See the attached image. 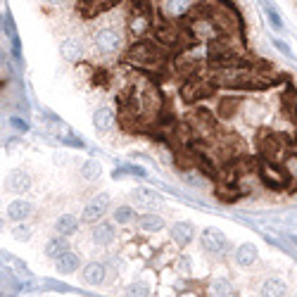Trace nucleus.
I'll list each match as a JSON object with an SVG mask.
<instances>
[{
	"label": "nucleus",
	"instance_id": "obj_1",
	"mask_svg": "<svg viewBox=\"0 0 297 297\" xmlns=\"http://www.w3.org/2000/svg\"><path fill=\"white\" fill-rule=\"evenodd\" d=\"M202 245H204V250H209L214 255H221V252L229 250V240H226V236L219 229H204Z\"/></svg>",
	"mask_w": 297,
	"mask_h": 297
},
{
	"label": "nucleus",
	"instance_id": "obj_2",
	"mask_svg": "<svg viewBox=\"0 0 297 297\" xmlns=\"http://www.w3.org/2000/svg\"><path fill=\"white\" fill-rule=\"evenodd\" d=\"M119 45H121V36L112 29H102L95 34V48L100 52H114Z\"/></svg>",
	"mask_w": 297,
	"mask_h": 297
},
{
	"label": "nucleus",
	"instance_id": "obj_3",
	"mask_svg": "<svg viewBox=\"0 0 297 297\" xmlns=\"http://www.w3.org/2000/svg\"><path fill=\"white\" fill-rule=\"evenodd\" d=\"M110 209V197L107 195H98L93 200V202H88L86 204V209H84V221H98L100 216H105V212Z\"/></svg>",
	"mask_w": 297,
	"mask_h": 297
},
{
	"label": "nucleus",
	"instance_id": "obj_4",
	"mask_svg": "<svg viewBox=\"0 0 297 297\" xmlns=\"http://www.w3.org/2000/svg\"><path fill=\"white\" fill-rule=\"evenodd\" d=\"M34 212V204L29 200H12L8 204V219L10 221H24L26 216H31Z\"/></svg>",
	"mask_w": 297,
	"mask_h": 297
},
{
	"label": "nucleus",
	"instance_id": "obj_5",
	"mask_svg": "<svg viewBox=\"0 0 297 297\" xmlns=\"http://www.w3.org/2000/svg\"><path fill=\"white\" fill-rule=\"evenodd\" d=\"M105 273H107L105 264L91 262V264H86V269H84V280L88 285H100L102 280H105Z\"/></svg>",
	"mask_w": 297,
	"mask_h": 297
},
{
	"label": "nucleus",
	"instance_id": "obj_6",
	"mask_svg": "<svg viewBox=\"0 0 297 297\" xmlns=\"http://www.w3.org/2000/svg\"><path fill=\"white\" fill-rule=\"evenodd\" d=\"M8 186H10V190H15V193H26V190L31 188V178H29L26 171H19V169L10 171Z\"/></svg>",
	"mask_w": 297,
	"mask_h": 297
},
{
	"label": "nucleus",
	"instance_id": "obj_7",
	"mask_svg": "<svg viewBox=\"0 0 297 297\" xmlns=\"http://www.w3.org/2000/svg\"><path fill=\"white\" fill-rule=\"evenodd\" d=\"M55 269L59 273H74L79 269V255H74L71 250H67L64 255H59L55 259Z\"/></svg>",
	"mask_w": 297,
	"mask_h": 297
},
{
	"label": "nucleus",
	"instance_id": "obj_8",
	"mask_svg": "<svg viewBox=\"0 0 297 297\" xmlns=\"http://www.w3.org/2000/svg\"><path fill=\"white\" fill-rule=\"evenodd\" d=\"M257 257H259V252H257V247L252 243H245V245H240L236 250V262L240 266H252L257 262Z\"/></svg>",
	"mask_w": 297,
	"mask_h": 297
},
{
	"label": "nucleus",
	"instance_id": "obj_9",
	"mask_svg": "<svg viewBox=\"0 0 297 297\" xmlns=\"http://www.w3.org/2000/svg\"><path fill=\"white\" fill-rule=\"evenodd\" d=\"M84 55V43L79 41V38H67V41L62 43V57L69 59V62H77L81 59Z\"/></svg>",
	"mask_w": 297,
	"mask_h": 297
},
{
	"label": "nucleus",
	"instance_id": "obj_10",
	"mask_svg": "<svg viewBox=\"0 0 297 297\" xmlns=\"http://www.w3.org/2000/svg\"><path fill=\"white\" fill-rule=\"evenodd\" d=\"M114 226L112 224H100V226H95L93 229V243L95 245H110L114 243Z\"/></svg>",
	"mask_w": 297,
	"mask_h": 297
},
{
	"label": "nucleus",
	"instance_id": "obj_11",
	"mask_svg": "<svg viewBox=\"0 0 297 297\" xmlns=\"http://www.w3.org/2000/svg\"><path fill=\"white\" fill-rule=\"evenodd\" d=\"M138 229L147 231V233H157L164 229V219L157 214H143V216H138Z\"/></svg>",
	"mask_w": 297,
	"mask_h": 297
},
{
	"label": "nucleus",
	"instance_id": "obj_12",
	"mask_svg": "<svg viewBox=\"0 0 297 297\" xmlns=\"http://www.w3.org/2000/svg\"><path fill=\"white\" fill-rule=\"evenodd\" d=\"M67 250H69V245H67V238L62 236V233H59V236H55V238L50 240V243L45 245V255L50 257V259H57V257H59V255H64Z\"/></svg>",
	"mask_w": 297,
	"mask_h": 297
},
{
	"label": "nucleus",
	"instance_id": "obj_13",
	"mask_svg": "<svg viewBox=\"0 0 297 297\" xmlns=\"http://www.w3.org/2000/svg\"><path fill=\"white\" fill-rule=\"evenodd\" d=\"M93 121L100 131H107V128L114 126V112H112L110 107H100V110H95Z\"/></svg>",
	"mask_w": 297,
	"mask_h": 297
},
{
	"label": "nucleus",
	"instance_id": "obj_14",
	"mask_svg": "<svg viewBox=\"0 0 297 297\" xmlns=\"http://www.w3.org/2000/svg\"><path fill=\"white\" fill-rule=\"evenodd\" d=\"M193 233H195V231H193V226H190V224H186V221H178V224H174V229H171L174 240H176V243H181V245L190 243Z\"/></svg>",
	"mask_w": 297,
	"mask_h": 297
},
{
	"label": "nucleus",
	"instance_id": "obj_15",
	"mask_svg": "<svg viewBox=\"0 0 297 297\" xmlns=\"http://www.w3.org/2000/svg\"><path fill=\"white\" fill-rule=\"evenodd\" d=\"M77 229H79V219L74 214H64V216H59L57 224H55V231L62 233V236H71Z\"/></svg>",
	"mask_w": 297,
	"mask_h": 297
},
{
	"label": "nucleus",
	"instance_id": "obj_16",
	"mask_svg": "<svg viewBox=\"0 0 297 297\" xmlns=\"http://www.w3.org/2000/svg\"><path fill=\"white\" fill-rule=\"evenodd\" d=\"M262 292L264 295H288V285L280 278H269L262 285Z\"/></svg>",
	"mask_w": 297,
	"mask_h": 297
},
{
	"label": "nucleus",
	"instance_id": "obj_17",
	"mask_svg": "<svg viewBox=\"0 0 297 297\" xmlns=\"http://www.w3.org/2000/svg\"><path fill=\"white\" fill-rule=\"evenodd\" d=\"M133 195H136V200L140 204H145V207H155V204H160V195L153 193V190H147V188H138Z\"/></svg>",
	"mask_w": 297,
	"mask_h": 297
},
{
	"label": "nucleus",
	"instance_id": "obj_18",
	"mask_svg": "<svg viewBox=\"0 0 297 297\" xmlns=\"http://www.w3.org/2000/svg\"><path fill=\"white\" fill-rule=\"evenodd\" d=\"M167 15H174V17H178V15H186L188 8H190V0H167Z\"/></svg>",
	"mask_w": 297,
	"mask_h": 297
},
{
	"label": "nucleus",
	"instance_id": "obj_19",
	"mask_svg": "<svg viewBox=\"0 0 297 297\" xmlns=\"http://www.w3.org/2000/svg\"><path fill=\"white\" fill-rule=\"evenodd\" d=\"M81 176L88 178V181H93V178L100 176V162L95 160H86L84 167H81Z\"/></svg>",
	"mask_w": 297,
	"mask_h": 297
},
{
	"label": "nucleus",
	"instance_id": "obj_20",
	"mask_svg": "<svg viewBox=\"0 0 297 297\" xmlns=\"http://www.w3.org/2000/svg\"><path fill=\"white\" fill-rule=\"evenodd\" d=\"M212 290L216 292V295H231V292H233V288H231V283L226 278H214Z\"/></svg>",
	"mask_w": 297,
	"mask_h": 297
},
{
	"label": "nucleus",
	"instance_id": "obj_21",
	"mask_svg": "<svg viewBox=\"0 0 297 297\" xmlns=\"http://www.w3.org/2000/svg\"><path fill=\"white\" fill-rule=\"evenodd\" d=\"M12 238L17 243H26V240H31V229L29 226H15L12 229Z\"/></svg>",
	"mask_w": 297,
	"mask_h": 297
},
{
	"label": "nucleus",
	"instance_id": "obj_22",
	"mask_svg": "<svg viewBox=\"0 0 297 297\" xmlns=\"http://www.w3.org/2000/svg\"><path fill=\"white\" fill-rule=\"evenodd\" d=\"M131 219H133V209L131 207H119L117 212H114V221L117 224H128Z\"/></svg>",
	"mask_w": 297,
	"mask_h": 297
},
{
	"label": "nucleus",
	"instance_id": "obj_23",
	"mask_svg": "<svg viewBox=\"0 0 297 297\" xmlns=\"http://www.w3.org/2000/svg\"><path fill=\"white\" fill-rule=\"evenodd\" d=\"M266 17H269V22H271V26L276 29V31H283V22H280L278 12L273 8H266Z\"/></svg>",
	"mask_w": 297,
	"mask_h": 297
},
{
	"label": "nucleus",
	"instance_id": "obj_24",
	"mask_svg": "<svg viewBox=\"0 0 297 297\" xmlns=\"http://www.w3.org/2000/svg\"><path fill=\"white\" fill-rule=\"evenodd\" d=\"M131 292H133V295H147V285H145V283H133V285H131Z\"/></svg>",
	"mask_w": 297,
	"mask_h": 297
},
{
	"label": "nucleus",
	"instance_id": "obj_25",
	"mask_svg": "<svg viewBox=\"0 0 297 297\" xmlns=\"http://www.w3.org/2000/svg\"><path fill=\"white\" fill-rule=\"evenodd\" d=\"M12 126L17 128V131H26V128H29V124H26V121H22V119H12Z\"/></svg>",
	"mask_w": 297,
	"mask_h": 297
},
{
	"label": "nucleus",
	"instance_id": "obj_26",
	"mask_svg": "<svg viewBox=\"0 0 297 297\" xmlns=\"http://www.w3.org/2000/svg\"><path fill=\"white\" fill-rule=\"evenodd\" d=\"M273 45H276V48H278L283 55H290V48H288V45H285L283 41H273Z\"/></svg>",
	"mask_w": 297,
	"mask_h": 297
},
{
	"label": "nucleus",
	"instance_id": "obj_27",
	"mask_svg": "<svg viewBox=\"0 0 297 297\" xmlns=\"http://www.w3.org/2000/svg\"><path fill=\"white\" fill-rule=\"evenodd\" d=\"M145 29V19H136L133 22V31H143Z\"/></svg>",
	"mask_w": 297,
	"mask_h": 297
},
{
	"label": "nucleus",
	"instance_id": "obj_28",
	"mask_svg": "<svg viewBox=\"0 0 297 297\" xmlns=\"http://www.w3.org/2000/svg\"><path fill=\"white\" fill-rule=\"evenodd\" d=\"M128 171H131V174H138V176H145L143 167H128Z\"/></svg>",
	"mask_w": 297,
	"mask_h": 297
},
{
	"label": "nucleus",
	"instance_id": "obj_29",
	"mask_svg": "<svg viewBox=\"0 0 297 297\" xmlns=\"http://www.w3.org/2000/svg\"><path fill=\"white\" fill-rule=\"evenodd\" d=\"M178 266H181V271H183V273H188V269H190L188 259H181V262H178Z\"/></svg>",
	"mask_w": 297,
	"mask_h": 297
},
{
	"label": "nucleus",
	"instance_id": "obj_30",
	"mask_svg": "<svg viewBox=\"0 0 297 297\" xmlns=\"http://www.w3.org/2000/svg\"><path fill=\"white\" fill-rule=\"evenodd\" d=\"M48 3H50V5H57V8H59V5H67L69 0H48Z\"/></svg>",
	"mask_w": 297,
	"mask_h": 297
}]
</instances>
